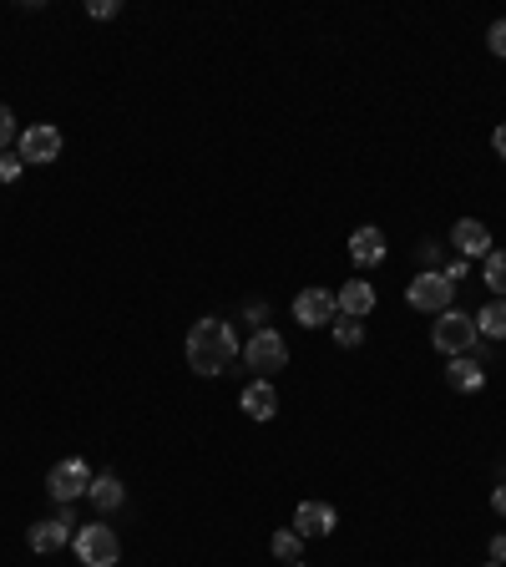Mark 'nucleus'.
<instances>
[{"label":"nucleus","instance_id":"1","mask_svg":"<svg viewBox=\"0 0 506 567\" xmlns=\"http://www.w3.org/2000/svg\"><path fill=\"white\" fill-rule=\"evenodd\" d=\"M233 360H238V335H233L228 319L208 314L188 330V365L198 375H223V370H233Z\"/></svg>","mask_w":506,"mask_h":567},{"label":"nucleus","instance_id":"2","mask_svg":"<svg viewBox=\"0 0 506 567\" xmlns=\"http://www.w3.org/2000/svg\"><path fill=\"white\" fill-rule=\"evenodd\" d=\"M71 547H76L81 567H117V562H122V542H117V532H112V527H102V522L76 527Z\"/></svg>","mask_w":506,"mask_h":567},{"label":"nucleus","instance_id":"3","mask_svg":"<svg viewBox=\"0 0 506 567\" xmlns=\"http://www.w3.org/2000/svg\"><path fill=\"white\" fill-rule=\"evenodd\" d=\"M243 360H248L253 380H269V375H279L289 365V345H284L279 330H253V340L243 345Z\"/></svg>","mask_w":506,"mask_h":567},{"label":"nucleus","instance_id":"4","mask_svg":"<svg viewBox=\"0 0 506 567\" xmlns=\"http://www.w3.org/2000/svg\"><path fill=\"white\" fill-rule=\"evenodd\" d=\"M431 340H436V350L441 355H471L476 350V319L471 314H461V309H446V314H436V330H431Z\"/></svg>","mask_w":506,"mask_h":567},{"label":"nucleus","instance_id":"5","mask_svg":"<svg viewBox=\"0 0 506 567\" xmlns=\"http://www.w3.org/2000/svg\"><path fill=\"white\" fill-rule=\"evenodd\" d=\"M451 299H456V284H446V274H441V269H426V274H415V279L405 284V304H410V309L446 314V309H451Z\"/></svg>","mask_w":506,"mask_h":567},{"label":"nucleus","instance_id":"6","mask_svg":"<svg viewBox=\"0 0 506 567\" xmlns=\"http://www.w3.org/2000/svg\"><path fill=\"white\" fill-rule=\"evenodd\" d=\"M87 486H92V466L81 461V456H66V461H56V466L46 471V492H51L61 507H71L76 497H87Z\"/></svg>","mask_w":506,"mask_h":567},{"label":"nucleus","instance_id":"7","mask_svg":"<svg viewBox=\"0 0 506 567\" xmlns=\"http://www.w3.org/2000/svg\"><path fill=\"white\" fill-rule=\"evenodd\" d=\"M16 157L26 162V168H31V162H56V157H61V132H56L51 122H36V127H26V132H21V147H16Z\"/></svg>","mask_w":506,"mask_h":567},{"label":"nucleus","instance_id":"8","mask_svg":"<svg viewBox=\"0 0 506 567\" xmlns=\"http://www.w3.org/2000/svg\"><path fill=\"white\" fill-rule=\"evenodd\" d=\"M71 537H76V517H71V507H61L56 517H46V522H36V527L26 532L31 552H56V547H66Z\"/></svg>","mask_w":506,"mask_h":567},{"label":"nucleus","instance_id":"9","mask_svg":"<svg viewBox=\"0 0 506 567\" xmlns=\"http://www.w3.org/2000/svg\"><path fill=\"white\" fill-rule=\"evenodd\" d=\"M334 294L329 289H299L294 294V319L304 324V330H319V324H334Z\"/></svg>","mask_w":506,"mask_h":567},{"label":"nucleus","instance_id":"10","mask_svg":"<svg viewBox=\"0 0 506 567\" xmlns=\"http://www.w3.org/2000/svg\"><path fill=\"white\" fill-rule=\"evenodd\" d=\"M334 527H340V512H334L329 502H319V497L299 502V512H294V532L299 537H329Z\"/></svg>","mask_w":506,"mask_h":567},{"label":"nucleus","instance_id":"11","mask_svg":"<svg viewBox=\"0 0 506 567\" xmlns=\"http://www.w3.org/2000/svg\"><path fill=\"white\" fill-rule=\"evenodd\" d=\"M238 405H243L248 421H274V411H279V390H274L269 380H248L243 395H238Z\"/></svg>","mask_w":506,"mask_h":567},{"label":"nucleus","instance_id":"12","mask_svg":"<svg viewBox=\"0 0 506 567\" xmlns=\"http://www.w3.org/2000/svg\"><path fill=\"white\" fill-rule=\"evenodd\" d=\"M451 243H456L466 259H486V254H491V233H486V223H476V218H456Z\"/></svg>","mask_w":506,"mask_h":567},{"label":"nucleus","instance_id":"13","mask_svg":"<svg viewBox=\"0 0 506 567\" xmlns=\"http://www.w3.org/2000/svg\"><path fill=\"white\" fill-rule=\"evenodd\" d=\"M350 259H355L360 269H370V264H380V259H385V233H380L375 223H365V228H355V233H350Z\"/></svg>","mask_w":506,"mask_h":567},{"label":"nucleus","instance_id":"14","mask_svg":"<svg viewBox=\"0 0 506 567\" xmlns=\"http://www.w3.org/2000/svg\"><path fill=\"white\" fill-rule=\"evenodd\" d=\"M446 385H451V390H461V395L481 390V385H486V370H481V360H476V355H456V360L446 365Z\"/></svg>","mask_w":506,"mask_h":567},{"label":"nucleus","instance_id":"15","mask_svg":"<svg viewBox=\"0 0 506 567\" xmlns=\"http://www.w3.org/2000/svg\"><path fill=\"white\" fill-rule=\"evenodd\" d=\"M334 304H340V314H350V319H365V314L375 309V284H365V279H350L340 294H334Z\"/></svg>","mask_w":506,"mask_h":567},{"label":"nucleus","instance_id":"16","mask_svg":"<svg viewBox=\"0 0 506 567\" xmlns=\"http://www.w3.org/2000/svg\"><path fill=\"white\" fill-rule=\"evenodd\" d=\"M87 497H92V507H97V512H117V507L127 502V486H122L112 471H102V476H92Z\"/></svg>","mask_w":506,"mask_h":567},{"label":"nucleus","instance_id":"17","mask_svg":"<svg viewBox=\"0 0 506 567\" xmlns=\"http://www.w3.org/2000/svg\"><path fill=\"white\" fill-rule=\"evenodd\" d=\"M476 319V335H486V340H506V299H491L481 314H471Z\"/></svg>","mask_w":506,"mask_h":567},{"label":"nucleus","instance_id":"18","mask_svg":"<svg viewBox=\"0 0 506 567\" xmlns=\"http://www.w3.org/2000/svg\"><path fill=\"white\" fill-rule=\"evenodd\" d=\"M334 345H340V350H360L365 345V324L340 314V319H334Z\"/></svg>","mask_w":506,"mask_h":567},{"label":"nucleus","instance_id":"19","mask_svg":"<svg viewBox=\"0 0 506 567\" xmlns=\"http://www.w3.org/2000/svg\"><path fill=\"white\" fill-rule=\"evenodd\" d=\"M269 547H274V557H279V562H299V552H304V537L284 527V532H274V542H269Z\"/></svg>","mask_w":506,"mask_h":567},{"label":"nucleus","instance_id":"20","mask_svg":"<svg viewBox=\"0 0 506 567\" xmlns=\"http://www.w3.org/2000/svg\"><path fill=\"white\" fill-rule=\"evenodd\" d=\"M486 284L496 289V299H506V254H486Z\"/></svg>","mask_w":506,"mask_h":567},{"label":"nucleus","instance_id":"21","mask_svg":"<svg viewBox=\"0 0 506 567\" xmlns=\"http://www.w3.org/2000/svg\"><path fill=\"white\" fill-rule=\"evenodd\" d=\"M21 173H26V162L16 152H0V183H16Z\"/></svg>","mask_w":506,"mask_h":567},{"label":"nucleus","instance_id":"22","mask_svg":"<svg viewBox=\"0 0 506 567\" xmlns=\"http://www.w3.org/2000/svg\"><path fill=\"white\" fill-rule=\"evenodd\" d=\"M11 137H16V117H11L6 102H0V152H11Z\"/></svg>","mask_w":506,"mask_h":567},{"label":"nucleus","instance_id":"23","mask_svg":"<svg viewBox=\"0 0 506 567\" xmlns=\"http://www.w3.org/2000/svg\"><path fill=\"white\" fill-rule=\"evenodd\" d=\"M87 16H92V21H112V16H122V6H117V0H92Z\"/></svg>","mask_w":506,"mask_h":567},{"label":"nucleus","instance_id":"24","mask_svg":"<svg viewBox=\"0 0 506 567\" xmlns=\"http://www.w3.org/2000/svg\"><path fill=\"white\" fill-rule=\"evenodd\" d=\"M486 46H491L496 56H506V16H501V21H496V26L486 31Z\"/></svg>","mask_w":506,"mask_h":567},{"label":"nucleus","instance_id":"25","mask_svg":"<svg viewBox=\"0 0 506 567\" xmlns=\"http://www.w3.org/2000/svg\"><path fill=\"white\" fill-rule=\"evenodd\" d=\"M441 274H446V284H461V279H466V259H451Z\"/></svg>","mask_w":506,"mask_h":567},{"label":"nucleus","instance_id":"26","mask_svg":"<svg viewBox=\"0 0 506 567\" xmlns=\"http://www.w3.org/2000/svg\"><path fill=\"white\" fill-rule=\"evenodd\" d=\"M420 259H426V264H441V243L426 238V243H420Z\"/></svg>","mask_w":506,"mask_h":567},{"label":"nucleus","instance_id":"27","mask_svg":"<svg viewBox=\"0 0 506 567\" xmlns=\"http://www.w3.org/2000/svg\"><path fill=\"white\" fill-rule=\"evenodd\" d=\"M486 552H491V562H496V567H501V562H506V537H501V532H496V537H491V547H486Z\"/></svg>","mask_w":506,"mask_h":567},{"label":"nucleus","instance_id":"28","mask_svg":"<svg viewBox=\"0 0 506 567\" xmlns=\"http://www.w3.org/2000/svg\"><path fill=\"white\" fill-rule=\"evenodd\" d=\"M491 507H496V512L506 517V481H501V486H496V492H491Z\"/></svg>","mask_w":506,"mask_h":567},{"label":"nucleus","instance_id":"29","mask_svg":"<svg viewBox=\"0 0 506 567\" xmlns=\"http://www.w3.org/2000/svg\"><path fill=\"white\" fill-rule=\"evenodd\" d=\"M491 147H496V152H501V162H506V127H496V132H491Z\"/></svg>","mask_w":506,"mask_h":567},{"label":"nucleus","instance_id":"30","mask_svg":"<svg viewBox=\"0 0 506 567\" xmlns=\"http://www.w3.org/2000/svg\"><path fill=\"white\" fill-rule=\"evenodd\" d=\"M284 567H304V562H284Z\"/></svg>","mask_w":506,"mask_h":567},{"label":"nucleus","instance_id":"31","mask_svg":"<svg viewBox=\"0 0 506 567\" xmlns=\"http://www.w3.org/2000/svg\"><path fill=\"white\" fill-rule=\"evenodd\" d=\"M491 567H496V562H491Z\"/></svg>","mask_w":506,"mask_h":567}]
</instances>
